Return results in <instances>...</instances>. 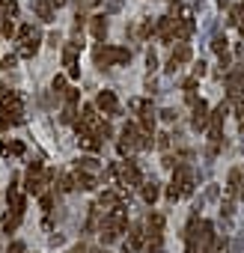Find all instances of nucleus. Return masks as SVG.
Wrapping results in <instances>:
<instances>
[{"mask_svg": "<svg viewBox=\"0 0 244 253\" xmlns=\"http://www.w3.org/2000/svg\"><path fill=\"white\" fill-rule=\"evenodd\" d=\"M128 57L131 54L125 48H101L98 51V63H104V66L107 63H128Z\"/></svg>", "mask_w": 244, "mask_h": 253, "instance_id": "nucleus-1", "label": "nucleus"}, {"mask_svg": "<svg viewBox=\"0 0 244 253\" xmlns=\"http://www.w3.org/2000/svg\"><path fill=\"white\" fill-rule=\"evenodd\" d=\"M173 185H179L182 197H185V194H191V191H194V173H191V167H179V170H176V176H173Z\"/></svg>", "mask_w": 244, "mask_h": 253, "instance_id": "nucleus-2", "label": "nucleus"}, {"mask_svg": "<svg viewBox=\"0 0 244 253\" xmlns=\"http://www.w3.org/2000/svg\"><path fill=\"white\" fill-rule=\"evenodd\" d=\"M18 116H21V98L12 95V98L3 104V116H0V122L9 125V122H18Z\"/></svg>", "mask_w": 244, "mask_h": 253, "instance_id": "nucleus-3", "label": "nucleus"}, {"mask_svg": "<svg viewBox=\"0 0 244 253\" xmlns=\"http://www.w3.org/2000/svg\"><path fill=\"white\" fill-rule=\"evenodd\" d=\"M208 119H211V116H208V104L200 98V101L194 104V128H197V131H200V128H205Z\"/></svg>", "mask_w": 244, "mask_h": 253, "instance_id": "nucleus-4", "label": "nucleus"}, {"mask_svg": "<svg viewBox=\"0 0 244 253\" xmlns=\"http://www.w3.org/2000/svg\"><path fill=\"white\" fill-rule=\"evenodd\" d=\"M116 173H119L122 185H137V182H140V173H137V167H134V164H119V167H116Z\"/></svg>", "mask_w": 244, "mask_h": 253, "instance_id": "nucleus-5", "label": "nucleus"}, {"mask_svg": "<svg viewBox=\"0 0 244 253\" xmlns=\"http://www.w3.org/2000/svg\"><path fill=\"white\" fill-rule=\"evenodd\" d=\"M98 107H101L104 113H110V116H116V113H119V104H116V95H113L110 89H104V92L98 95Z\"/></svg>", "mask_w": 244, "mask_h": 253, "instance_id": "nucleus-6", "label": "nucleus"}, {"mask_svg": "<svg viewBox=\"0 0 244 253\" xmlns=\"http://www.w3.org/2000/svg\"><path fill=\"white\" fill-rule=\"evenodd\" d=\"M188 60H191V48H188V45L182 42V45H179V48L173 51V60H170V72H176V69H179L182 63H188Z\"/></svg>", "mask_w": 244, "mask_h": 253, "instance_id": "nucleus-7", "label": "nucleus"}, {"mask_svg": "<svg viewBox=\"0 0 244 253\" xmlns=\"http://www.w3.org/2000/svg\"><path fill=\"white\" fill-rule=\"evenodd\" d=\"M119 206V197L116 194H101V200H98V211H113Z\"/></svg>", "mask_w": 244, "mask_h": 253, "instance_id": "nucleus-8", "label": "nucleus"}, {"mask_svg": "<svg viewBox=\"0 0 244 253\" xmlns=\"http://www.w3.org/2000/svg\"><path fill=\"white\" fill-rule=\"evenodd\" d=\"M128 247H131V250H140V247H143V229H140V226H131V232H128Z\"/></svg>", "mask_w": 244, "mask_h": 253, "instance_id": "nucleus-9", "label": "nucleus"}, {"mask_svg": "<svg viewBox=\"0 0 244 253\" xmlns=\"http://www.w3.org/2000/svg\"><path fill=\"white\" fill-rule=\"evenodd\" d=\"M238 185H241V170H232V173H229V182H226V191H229V197L238 191Z\"/></svg>", "mask_w": 244, "mask_h": 253, "instance_id": "nucleus-10", "label": "nucleus"}, {"mask_svg": "<svg viewBox=\"0 0 244 253\" xmlns=\"http://www.w3.org/2000/svg\"><path fill=\"white\" fill-rule=\"evenodd\" d=\"M143 200H146V203H155V200H158V185H155V182H146V185H143Z\"/></svg>", "mask_w": 244, "mask_h": 253, "instance_id": "nucleus-11", "label": "nucleus"}, {"mask_svg": "<svg viewBox=\"0 0 244 253\" xmlns=\"http://www.w3.org/2000/svg\"><path fill=\"white\" fill-rule=\"evenodd\" d=\"M229 21H232V24H238V30H241V36H244V3L232 9V18H229Z\"/></svg>", "mask_w": 244, "mask_h": 253, "instance_id": "nucleus-12", "label": "nucleus"}, {"mask_svg": "<svg viewBox=\"0 0 244 253\" xmlns=\"http://www.w3.org/2000/svg\"><path fill=\"white\" fill-rule=\"evenodd\" d=\"M104 33H107V21H104V18H95V21H92V36H95V39H104Z\"/></svg>", "mask_w": 244, "mask_h": 253, "instance_id": "nucleus-13", "label": "nucleus"}, {"mask_svg": "<svg viewBox=\"0 0 244 253\" xmlns=\"http://www.w3.org/2000/svg\"><path fill=\"white\" fill-rule=\"evenodd\" d=\"M75 182H78L81 188H86V191H89V188H95V179H92L89 173H78V179H75Z\"/></svg>", "mask_w": 244, "mask_h": 253, "instance_id": "nucleus-14", "label": "nucleus"}, {"mask_svg": "<svg viewBox=\"0 0 244 253\" xmlns=\"http://www.w3.org/2000/svg\"><path fill=\"white\" fill-rule=\"evenodd\" d=\"M149 226H152V235H161V226H164V217H161V214H152V217H149Z\"/></svg>", "mask_w": 244, "mask_h": 253, "instance_id": "nucleus-15", "label": "nucleus"}, {"mask_svg": "<svg viewBox=\"0 0 244 253\" xmlns=\"http://www.w3.org/2000/svg\"><path fill=\"white\" fill-rule=\"evenodd\" d=\"M81 146H83V149H98V140H95L92 134H81Z\"/></svg>", "mask_w": 244, "mask_h": 253, "instance_id": "nucleus-16", "label": "nucleus"}, {"mask_svg": "<svg viewBox=\"0 0 244 253\" xmlns=\"http://www.w3.org/2000/svg\"><path fill=\"white\" fill-rule=\"evenodd\" d=\"M149 253H164V244H161V235H152V238H149Z\"/></svg>", "mask_w": 244, "mask_h": 253, "instance_id": "nucleus-17", "label": "nucleus"}, {"mask_svg": "<svg viewBox=\"0 0 244 253\" xmlns=\"http://www.w3.org/2000/svg\"><path fill=\"white\" fill-rule=\"evenodd\" d=\"M211 48H214L217 54H226V36H214V42H211Z\"/></svg>", "mask_w": 244, "mask_h": 253, "instance_id": "nucleus-18", "label": "nucleus"}, {"mask_svg": "<svg viewBox=\"0 0 244 253\" xmlns=\"http://www.w3.org/2000/svg\"><path fill=\"white\" fill-rule=\"evenodd\" d=\"M122 9V0H107V12L113 15V12H119Z\"/></svg>", "mask_w": 244, "mask_h": 253, "instance_id": "nucleus-19", "label": "nucleus"}, {"mask_svg": "<svg viewBox=\"0 0 244 253\" xmlns=\"http://www.w3.org/2000/svg\"><path fill=\"white\" fill-rule=\"evenodd\" d=\"M229 253H241V238H232V244H229Z\"/></svg>", "mask_w": 244, "mask_h": 253, "instance_id": "nucleus-20", "label": "nucleus"}, {"mask_svg": "<svg viewBox=\"0 0 244 253\" xmlns=\"http://www.w3.org/2000/svg\"><path fill=\"white\" fill-rule=\"evenodd\" d=\"M9 253H24V244H21V241H15V244L9 247Z\"/></svg>", "mask_w": 244, "mask_h": 253, "instance_id": "nucleus-21", "label": "nucleus"}, {"mask_svg": "<svg viewBox=\"0 0 244 253\" xmlns=\"http://www.w3.org/2000/svg\"><path fill=\"white\" fill-rule=\"evenodd\" d=\"M217 6H220V9H226V6H229V0H217Z\"/></svg>", "mask_w": 244, "mask_h": 253, "instance_id": "nucleus-22", "label": "nucleus"}, {"mask_svg": "<svg viewBox=\"0 0 244 253\" xmlns=\"http://www.w3.org/2000/svg\"><path fill=\"white\" fill-rule=\"evenodd\" d=\"M238 197H241V200H244V185H238Z\"/></svg>", "mask_w": 244, "mask_h": 253, "instance_id": "nucleus-23", "label": "nucleus"}]
</instances>
